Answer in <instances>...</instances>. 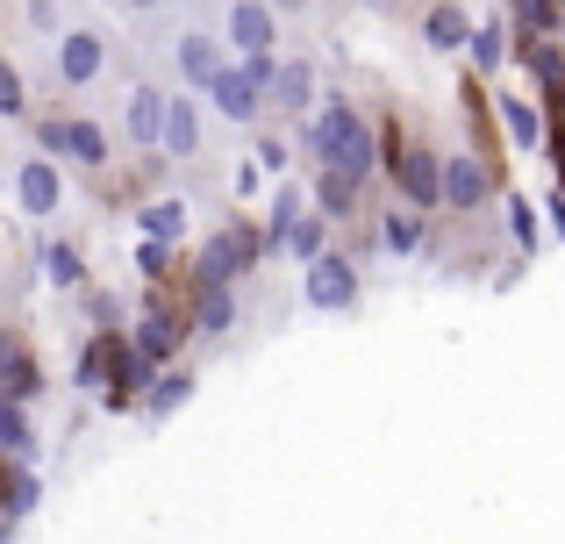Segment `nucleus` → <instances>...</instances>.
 Here are the masks:
<instances>
[{
    "label": "nucleus",
    "mask_w": 565,
    "mask_h": 544,
    "mask_svg": "<svg viewBox=\"0 0 565 544\" xmlns=\"http://www.w3.org/2000/svg\"><path fill=\"white\" fill-rule=\"evenodd\" d=\"M316 151L330 172H344V180H365L373 172V129H365V115L351 108V100H330L316 122Z\"/></svg>",
    "instance_id": "f257e3e1"
},
{
    "label": "nucleus",
    "mask_w": 565,
    "mask_h": 544,
    "mask_svg": "<svg viewBox=\"0 0 565 544\" xmlns=\"http://www.w3.org/2000/svg\"><path fill=\"white\" fill-rule=\"evenodd\" d=\"M351 301H359V266L322 252L316 266H308V308H330L337 316V308H351Z\"/></svg>",
    "instance_id": "f03ea898"
},
{
    "label": "nucleus",
    "mask_w": 565,
    "mask_h": 544,
    "mask_svg": "<svg viewBox=\"0 0 565 544\" xmlns=\"http://www.w3.org/2000/svg\"><path fill=\"white\" fill-rule=\"evenodd\" d=\"M250 258H258V230H250V223H230L215 244H207V258H201V287H215V279H230V273H244Z\"/></svg>",
    "instance_id": "7ed1b4c3"
},
{
    "label": "nucleus",
    "mask_w": 565,
    "mask_h": 544,
    "mask_svg": "<svg viewBox=\"0 0 565 544\" xmlns=\"http://www.w3.org/2000/svg\"><path fill=\"white\" fill-rule=\"evenodd\" d=\"M258 94H265V86L258 79H250V65H222L215 72V86H207V100H215V115H222V122H258Z\"/></svg>",
    "instance_id": "20e7f679"
},
{
    "label": "nucleus",
    "mask_w": 565,
    "mask_h": 544,
    "mask_svg": "<svg viewBox=\"0 0 565 544\" xmlns=\"http://www.w3.org/2000/svg\"><path fill=\"white\" fill-rule=\"evenodd\" d=\"M394 166V180H401V194H408V209H437L444 201V172H437V158H423V151H394L386 158Z\"/></svg>",
    "instance_id": "39448f33"
},
{
    "label": "nucleus",
    "mask_w": 565,
    "mask_h": 544,
    "mask_svg": "<svg viewBox=\"0 0 565 544\" xmlns=\"http://www.w3.org/2000/svg\"><path fill=\"white\" fill-rule=\"evenodd\" d=\"M444 201H451L458 215L487 209V201H494V172H487L480 158H451V166H444Z\"/></svg>",
    "instance_id": "423d86ee"
},
{
    "label": "nucleus",
    "mask_w": 565,
    "mask_h": 544,
    "mask_svg": "<svg viewBox=\"0 0 565 544\" xmlns=\"http://www.w3.org/2000/svg\"><path fill=\"white\" fill-rule=\"evenodd\" d=\"M57 194H65V186H57L51 158H22V166H14V201H22V215H57Z\"/></svg>",
    "instance_id": "0eeeda50"
},
{
    "label": "nucleus",
    "mask_w": 565,
    "mask_h": 544,
    "mask_svg": "<svg viewBox=\"0 0 565 544\" xmlns=\"http://www.w3.org/2000/svg\"><path fill=\"white\" fill-rule=\"evenodd\" d=\"M230 43L244 57H273V8H265V0H236L230 8Z\"/></svg>",
    "instance_id": "6e6552de"
},
{
    "label": "nucleus",
    "mask_w": 565,
    "mask_h": 544,
    "mask_svg": "<svg viewBox=\"0 0 565 544\" xmlns=\"http://www.w3.org/2000/svg\"><path fill=\"white\" fill-rule=\"evenodd\" d=\"M100 65H108V51H100V36H94V29H72V36L57 43V72H65V86L100 79Z\"/></svg>",
    "instance_id": "1a4fd4ad"
},
{
    "label": "nucleus",
    "mask_w": 565,
    "mask_h": 544,
    "mask_svg": "<svg viewBox=\"0 0 565 544\" xmlns=\"http://www.w3.org/2000/svg\"><path fill=\"white\" fill-rule=\"evenodd\" d=\"M166 115H172V100L143 86V94L129 100V137H137V143H166Z\"/></svg>",
    "instance_id": "9d476101"
},
{
    "label": "nucleus",
    "mask_w": 565,
    "mask_h": 544,
    "mask_svg": "<svg viewBox=\"0 0 565 544\" xmlns=\"http://www.w3.org/2000/svg\"><path fill=\"white\" fill-rule=\"evenodd\" d=\"M193 330H207V337L236 330V294H230V279H215V287H201V308H193Z\"/></svg>",
    "instance_id": "9b49d317"
},
{
    "label": "nucleus",
    "mask_w": 565,
    "mask_h": 544,
    "mask_svg": "<svg viewBox=\"0 0 565 544\" xmlns=\"http://www.w3.org/2000/svg\"><path fill=\"white\" fill-rule=\"evenodd\" d=\"M322 244H330V215H301V223H294L287 237L273 244V252H287V258H308V266H316V258H322Z\"/></svg>",
    "instance_id": "f8f14e48"
},
{
    "label": "nucleus",
    "mask_w": 565,
    "mask_h": 544,
    "mask_svg": "<svg viewBox=\"0 0 565 544\" xmlns=\"http://www.w3.org/2000/svg\"><path fill=\"white\" fill-rule=\"evenodd\" d=\"M180 344H186V330H180V322H166V316H158V322H143V330H137V359H143V365H166Z\"/></svg>",
    "instance_id": "ddd939ff"
},
{
    "label": "nucleus",
    "mask_w": 565,
    "mask_h": 544,
    "mask_svg": "<svg viewBox=\"0 0 565 544\" xmlns=\"http://www.w3.org/2000/svg\"><path fill=\"white\" fill-rule=\"evenodd\" d=\"M166 151L172 158H193L201 151V122H193V100L172 94V115H166Z\"/></svg>",
    "instance_id": "4468645a"
},
{
    "label": "nucleus",
    "mask_w": 565,
    "mask_h": 544,
    "mask_svg": "<svg viewBox=\"0 0 565 544\" xmlns=\"http://www.w3.org/2000/svg\"><path fill=\"white\" fill-rule=\"evenodd\" d=\"M380 244H386V252H401V258L423 252V209H394V215L380 223Z\"/></svg>",
    "instance_id": "2eb2a0df"
},
{
    "label": "nucleus",
    "mask_w": 565,
    "mask_h": 544,
    "mask_svg": "<svg viewBox=\"0 0 565 544\" xmlns=\"http://www.w3.org/2000/svg\"><path fill=\"white\" fill-rule=\"evenodd\" d=\"M429 43H437V51H458V43H472V22H466V8H451V0H444V8H429Z\"/></svg>",
    "instance_id": "dca6fc26"
},
{
    "label": "nucleus",
    "mask_w": 565,
    "mask_h": 544,
    "mask_svg": "<svg viewBox=\"0 0 565 544\" xmlns=\"http://www.w3.org/2000/svg\"><path fill=\"white\" fill-rule=\"evenodd\" d=\"M180 72H186L193 86H215V72H222L215 43H207V36H180Z\"/></svg>",
    "instance_id": "f3484780"
},
{
    "label": "nucleus",
    "mask_w": 565,
    "mask_h": 544,
    "mask_svg": "<svg viewBox=\"0 0 565 544\" xmlns=\"http://www.w3.org/2000/svg\"><path fill=\"white\" fill-rule=\"evenodd\" d=\"M143 237H151V244H180L186 237V201H158V209H143Z\"/></svg>",
    "instance_id": "a211bd4d"
},
{
    "label": "nucleus",
    "mask_w": 565,
    "mask_h": 544,
    "mask_svg": "<svg viewBox=\"0 0 565 544\" xmlns=\"http://www.w3.org/2000/svg\"><path fill=\"white\" fill-rule=\"evenodd\" d=\"M501 122H509V137L523 143V151H537V143H544V122H537L530 100H501Z\"/></svg>",
    "instance_id": "6ab92c4d"
},
{
    "label": "nucleus",
    "mask_w": 565,
    "mask_h": 544,
    "mask_svg": "<svg viewBox=\"0 0 565 544\" xmlns=\"http://www.w3.org/2000/svg\"><path fill=\"white\" fill-rule=\"evenodd\" d=\"M466 51H472V65H480V72H494L501 57H509V29H501V22L472 29V43H466Z\"/></svg>",
    "instance_id": "aec40b11"
},
{
    "label": "nucleus",
    "mask_w": 565,
    "mask_h": 544,
    "mask_svg": "<svg viewBox=\"0 0 565 544\" xmlns=\"http://www.w3.org/2000/svg\"><path fill=\"white\" fill-rule=\"evenodd\" d=\"M294 223H301V186H294V180H279V194H273V230H265V244H279Z\"/></svg>",
    "instance_id": "412c9836"
},
{
    "label": "nucleus",
    "mask_w": 565,
    "mask_h": 544,
    "mask_svg": "<svg viewBox=\"0 0 565 544\" xmlns=\"http://www.w3.org/2000/svg\"><path fill=\"white\" fill-rule=\"evenodd\" d=\"M29 394H36V365H29V351H22V344H8V402H22V408H29Z\"/></svg>",
    "instance_id": "4be33fe9"
},
{
    "label": "nucleus",
    "mask_w": 565,
    "mask_h": 544,
    "mask_svg": "<svg viewBox=\"0 0 565 544\" xmlns=\"http://www.w3.org/2000/svg\"><path fill=\"white\" fill-rule=\"evenodd\" d=\"M273 94L287 100V108H308V100H316V72H308V65H287V72H279V86H273Z\"/></svg>",
    "instance_id": "5701e85b"
},
{
    "label": "nucleus",
    "mask_w": 565,
    "mask_h": 544,
    "mask_svg": "<svg viewBox=\"0 0 565 544\" xmlns=\"http://www.w3.org/2000/svg\"><path fill=\"white\" fill-rule=\"evenodd\" d=\"M316 194H322V215H344L351 201H359V180H344V172H322Z\"/></svg>",
    "instance_id": "b1692460"
},
{
    "label": "nucleus",
    "mask_w": 565,
    "mask_h": 544,
    "mask_svg": "<svg viewBox=\"0 0 565 544\" xmlns=\"http://www.w3.org/2000/svg\"><path fill=\"white\" fill-rule=\"evenodd\" d=\"M43 266H51V279H57V287H79V252H72V244H51V252H43Z\"/></svg>",
    "instance_id": "393cba45"
},
{
    "label": "nucleus",
    "mask_w": 565,
    "mask_h": 544,
    "mask_svg": "<svg viewBox=\"0 0 565 544\" xmlns=\"http://www.w3.org/2000/svg\"><path fill=\"white\" fill-rule=\"evenodd\" d=\"M523 57H530V72H537L544 86H558V79H565V57L552 51V43H523Z\"/></svg>",
    "instance_id": "a878e982"
},
{
    "label": "nucleus",
    "mask_w": 565,
    "mask_h": 544,
    "mask_svg": "<svg viewBox=\"0 0 565 544\" xmlns=\"http://www.w3.org/2000/svg\"><path fill=\"white\" fill-rule=\"evenodd\" d=\"M36 451V437H29V416H22V402H8V459H29Z\"/></svg>",
    "instance_id": "bb28decb"
},
{
    "label": "nucleus",
    "mask_w": 565,
    "mask_h": 544,
    "mask_svg": "<svg viewBox=\"0 0 565 544\" xmlns=\"http://www.w3.org/2000/svg\"><path fill=\"white\" fill-rule=\"evenodd\" d=\"M186 394H193V380H186V373H166V380H158V394H151V408L166 416V408H180Z\"/></svg>",
    "instance_id": "cd10ccee"
},
{
    "label": "nucleus",
    "mask_w": 565,
    "mask_h": 544,
    "mask_svg": "<svg viewBox=\"0 0 565 544\" xmlns=\"http://www.w3.org/2000/svg\"><path fill=\"white\" fill-rule=\"evenodd\" d=\"M36 509V473H29V459H14V516H29Z\"/></svg>",
    "instance_id": "c85d7f7f"
},
{
    "label": "nucleus",
    "mask_w": 565,
    "mask_h": 544,
    "mask_svg": "<svg viewBox=\"0 0 565 544\" xmlns=\"http://www.w3.org/2000/svg\"><path fill=\"white\" fill-rule=\"evenodd\" d=\"M0 108H8V115H29V100H22V72H14V65H0Z\"/></svg>",
    "instance_id": "c756f323"
},
{
    "label": "nucleus",
    "mask_w": 565,
    "mask_h": 544,
    "mask_svg": "<svg viewBox=\"0 0 565 544\" xmlns=\"http://www.w3.org/2000/svg\"><path fill=\"white\" fill-rule=\"evenodd\" d=\"M515 14H523L530 29H552L558 22V0H515Z\"/></svg>",
    "instance_id": "7c9ffc66"
},
{
    "label": "nucleus",
    "mask_w": 565,
    "mask_h": 544,
    "mask_svg": "<svg viewBox=\"0 0 565 544\" xmlns=\"http://www.w3.org/2000/svg\"><path fill=\"white\" fill-rule=\"evenodd\" d=\"M509 230H515V244H523V252H537V223H530V209H523V201L509 209Z\"/></svg>",
    "instance_id": "2f4dec72"
},
{
    "label": "nucleus",
    "mask_w": 565,
    "mask_h": 544,
    "mask_svg": "<svg viewBox=\"0 0 565 544\" xmlns=\"http://www.w3.org/2000/svg\"><path fill=\"white\" fill-rule=\"evenodd\" d=\"M552 230L565 237V194H552Z\"/></svg>",
    "instance_id": "473e14b6"
},
{
    "label": "nucleus",
    "mask_w": 565,
    "mask_h": 544,
    "mask_svg": "<svg viewBox=\"0 0 565 544\" xmlns=\"http://www.w3.org/2000/svg\"><path fill=\"white\" fill-rule=\"evenodd\" d=\"M273 8H287V14H294V8H308V0H273Z\"/></svg>",
    "instance_id": "72a5a7b5"
},
{
    "label": "nucleus",
    "mask_w": 565,
    "mask_h": 544,
    "mask_svg": "<svg viewBox=\"0 0 565 544\" xmlns=\"http://www.w3.org/2000/svg\"><path fill=\"white\" fill-rule=\"evenodd\" d=\"M129 8H158V0H129Z\"/></svg>",
    "instance_id": "f704fd0d"
}]
</instances>
